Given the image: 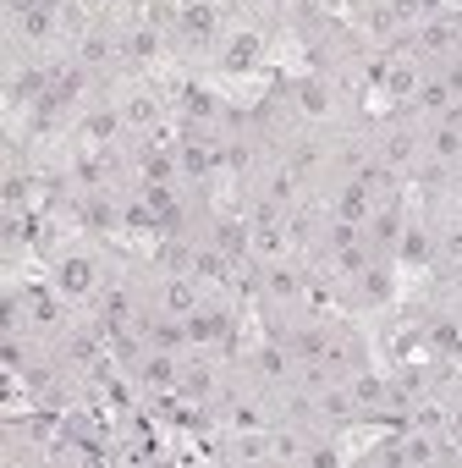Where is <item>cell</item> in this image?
Wrapping results in <instances>:
<instances>
[{"mask_svg": "<svg viewBox=\"0 0 462 468\" xmlns=\"http://www.w3.org/2000/svg\"><path fill=\"white\" fill-rule=\"evenodd\" d=\"M149 381L166 385V381H171V363H166V358H154V363H149Z\"/></svg>", "mask_w": 462, "mask_h": 468, "instance_id": "8992f818", "label": "cell"}, {"mask_svg": "<svg viewBox=\"0 0 462 468\" xmlns=\"http://www.w3.org/2000/svg\"><path fill=\"white\" fill-rule=\"evenodd\" d=\"M188 28L193 33H210V11H188Z\"/></svg>", "mask_w": 462, "mask_h": 468, "instance_id": "ba28073f", "label": "cell"}, {"mask_svg": "<svg viewBox=\"0 0 462 468\" xmlns=\"http://www.w3.org/2000/svg\"><path fill=\"white\" fill-rule=\"evenodd\" d=\"M435 154H441V160H457V154H462V132L441 127V132H435Z\"/></svg>", "mask_w": 462, "mask_h": 468, "instance_id": "7a4b0ae2", "label": "cell"}, {"mask_svg": "<svg viewBox=\"0 0 462 468\" xmlns=\"http://www.w3.org/2000/svg\"><path fill=\"white\" fill-rule=\"evenodd\" d=\"M166 303H171V309H193V292H188V287H171Z\"/></svg>", "mask_w": 462, "mask_h": 468, "instance_id": "5b68a950", "label": "cell"}, {"mask_svg": "<svg viewBox=\"0 0 462 468\" xmlns=\"http://www.w3.org/2000/svg\"><path fill=\"white\" fill-rule=\"evenodd\" d=\"M61 287H66V292H83V287H88V265H83V259H72V265L61 270Z\"/></svg>", "mask_w": 462, "mask_h": 468, "instance_id": "3957f363", "label": "cell"}, {"mask_svg": "<svg viewBox=\"0 0 462 468\" xmlns=\"http://www.w3.org/2000/svg\"><path fill=\"white\" fill-rule=\"evenodd\" d=\"M132 122H154V100H132Z\"/></svg>", "mask_w": 462, "mask_h": 468, "instance_id": "52a82bcc", "label": "cell"}, {"mask_svg": "<svg viewBox=\"0 0 462 468\" xmlns=\"http://www.w3.org/2000/svg\"><path fill=\"white\" fill-rule=\"evenodd\" d=\"M253 55H259V39H253V33H237V39H231V55H226V61H231V66H248Z\"/></svg>", "mask_w": 462, "mask_h": 468, "instance_id": "6da1fadb", "label": "cell"}, {"mask_svg": "<svg viewBox=\"0 0 462 468\" xmlns=\"http://www.w3.org/2000/svg\"><path fill=\"white\" fill-rule=\"evenodd\" d=\"M270 292H275V298H292V292H297V276H292V270H270Z\"/></svg>", "mask_w": 462, "mask_h": 468, "instance_id": "277c9868", "label": "cell"}]
</instances>
